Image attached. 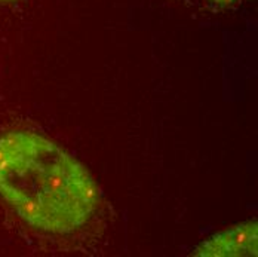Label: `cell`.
I'll return each mask as SVG.
<instances>
[{
  "label": "cell",
  "mask_w": 258,
  "mask_h": 257,
  "mask_svg": "<svg viewBox=\"0 0 258 257\" xmlns=\"http://www.w3.org/2000/svg\"><path fill=\"white\" fill-rule=\"evenodd\" d=\"M0 196L34 229L72 233L94 216L98 186L82 162L24 129L0 135Z\"/></svg>",
  "instance_id": "obj_1"
},
{
  "label": "cell",
  "mask_w": 258,
  "mask_h": 257,
  "mask_svg": "<svg viewBox=\"0 0 258 257\" xmlns=\"http://www.w3.org/2000/svg\"><path fill=\"white\" fill-rule=\"evenodd\" d=\"M195 256H257V222L221 232L195 251Z\"/></svg>",
  "instance_id": "obj_2"
},
{
  "label": "cell",
  "mask_w": 258,
  "mask_h": 257,
  "mask_svg": "<svg viewBox=\"0 0 258 257\" xmlns=\"http://www.w3.org/2000/svg\"><path fill=\"white\" fill-rule=\"evenodd\" d=\"M214 5H218V6H230L234 3H239V2H243V0H208Z\"/></svg>",
  "instance_id": "obj_3"
},
{
  "label": "cell",
  "mask_w": 258,
  "mask_h": 257,
  "mask_svg": "<svg viewBox=\"0 0 258 257\" xmlns=\"http://www.w3.org/2000/svg\"><path fill=\"white\" fill-rule=\"evenodd\" d=\"M14 2H18V0H0V3H14Z\"/></svg>",
  "instance_id": "obj_4"
}]
</instances>
